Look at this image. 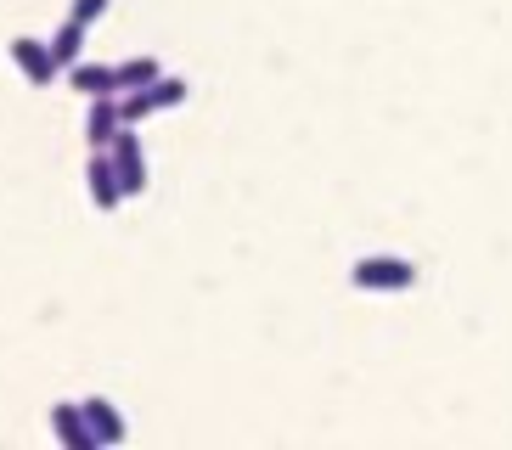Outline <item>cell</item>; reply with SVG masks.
I'll return each instance as SVG.
<instances>
[{
  "mask_svg": "<svg viewBox=\"0 0 512 450\" xmlns=\"http://www.w3.org/2000/svg\"><path fill=\"white\" fill-rule=\"evenodd\" d=\"M349 282L361 287V293H406L417 282V265L400 254H366L349 265Z\"/></svg>",
  "mask_w": 512,
  "mask_h": 450,
  "instance_id": "cell-1",
  "label": "cell"
},
{
  "mask_svg": "<svg viewBox=\"0 0 512 450\" xmlns=\"http://www.w3.org/2000/svg\"><path fill=\"white\" fill-rule=\"evenodd\" d=\"M107 158H113V169H119L124 197H141V192H147V152H141L136 124H124V130L113 135V147H107Z\"/></svg>",
  "mask_w": 512,
  "mask_h": 450,
  "instance_id": "cell-2",
  "label": "cell"
},
{
  "mask_svg": "<svg viewBox=\"0 0 512 450\" xmlns=\"http://www.w3.org/2000/svg\"><path fill=\"white\" fill-rule=\"evenodd\" d=\"M6 51H12L17 74L29 79V85H51V79L62 74V68H57V57H51V40H29V34H17V40L6 45Z\"/></svg>",
  "mask_w": 512,
  "mask_h": 450,
  "instance_id": "cell-3",
  "label": "cell"
},
{
  "mask_svg": "<svg viewBox=\"0 0 512 450\" xmlns=\"http://www.w3.org/2000/svg\"><path fill=\"white\" fill-rule=\"evenodd\" d=\"M85 186H91V203L102 214H113L124 203V186H119V169L107 158V147H91V164H85Z\"/></svg>",
  "mask_w": 512,
  "mask_h": 450,
  "instance_id": "cell-4",
  "label": "cell"
},
{
  "mask_svg": "<svg viewBox=\"0 0 512 450\" xmlns=\"http://www.w3.org/2000/svg\"><path fill=\"white\" fill-rule=\"evenodd\" d=\"M51 434H57L68 450H102V445H96V434H91V422H85V405H79V400L51 405Z\"/></svg>",
  "mask_w": 512,
  "mask_h": 450,
  "instance_id": "cell-5",
  "label": "cell"
},
{
  "mask_svg": "<svg viewBox=\"0 0 512 450\" xmlns=\"http://www.w3.org/2000/svg\"><path fill=\"white\" fill-rule=\"evenodd\" d=\"M124 130L119 96H91V113H85V141L91 147H113V135Z\"/></svg>",
  "mask_w": 512,
  "mask_h": 450,
  "instance_id": "cell-6",
  "label": "cell"
},
{
  "mask_svg": "<svg viewBox=\"0 0 512 450\" xmlns=\"http://www.w3.org/2000/svg\"><path fill=\"white\" fill-rule=\"evenodd\" d=\"M68 85L91 102V96H119V68H107V62H85L79 57L74 68H68Z\"/></svg>",
  "mask_w": 512,
  "mask_h": 450,
  "instance_id": "cell-7",
  "label": "cell"
},
{
  "mask_svg": "<svg viewBox=\"0 0 512 450\" xmlns=\"http://www.w3.org/2000/svg\"><path fill=\"white\" fill-rule=\"evenodd\" d=\"M79 405H85V422H91L96 445H124V417H119V405L102 400V394H91V400H79Z\"/></svg>",
  "mask_w": 512,
  "mask_h": 450,
  "instance_id": "cell-8",
  "label": "cell"
},
{
  "mask_svg": "<svg viewBox=\"0 0 512 450\" xmlns=\"http://www.w3.org/2000/svg\"><path fill=\"white\" fill-rule=\"evenodd\" d=\"M51 57H57V68L68 74V68H74V62L85 57V23H74V17H68V23H62V29L51 34Z\"/></svg>",
  "mask_w": 512,
  "mask_h": 450,
  "instance_id": "cell-9",
  "label": "cell"
},
{
  "mask_svg": "<svg viewBox=\"0 0 512 450\" xmlns=\"http://www.w3.org/2000/svg\"><path fill=\"white\" fill-rule=\"evenodd\" d=\"M152 79H164V68L152 57H124L119 62V90H147Z\"/></svg>",
  "mask_w": 512,
  "mask_h": 450,
  "instance_id": "cell-10",
  "label": "cell"
},
{
  "mask_svg": "<svg viewBox=\"0 0 512 450\" xmlns=\"http://www.w3.org/2000/svg\"><path fill=\"white\" fill-rule=\"evenodd\" d=\"M147 102H152V113H164V107H181L186 102V79H152L147 85Z\"/></svg>",
  "mask_w": 512,
  "mask_h": 450,
  "instance_id": "cell-11",
  "label": "cell"
},
{
  "mask_svg": "<svg viewBox=\"0 0 512 450\" xmlns=\"http://www.w3.org/2000/svg\"><path fill=\"white\" fill-rule=\"evenodd\" d=\"M107 6H113V0H74V6H68V17H74V23H85V29H91L96 17L107 12Z\"/></svg>",
  "mask_w": 512,
  "mask_h": 450,
  "instance_id": "cell-12",
  "label": "cell"
}]
</instances>
